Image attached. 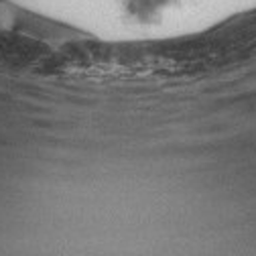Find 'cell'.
Wrapping results in <instances>:
<instances>
[{
    "instance_id": "1",
    "label": "cell",
    "mask_w": 256,
    "mask_h": 256,
    "mask_svg": "<svg viewBox=\"0 0 256 256\" xmlns=\"http://www.w3.org/2000/svg\"><path fill=\"white\" fill-rule=\"evenodd\" d=\"M124 12L138 22H154L179 0H120Z\"/></svg>"
}]
</instances>
